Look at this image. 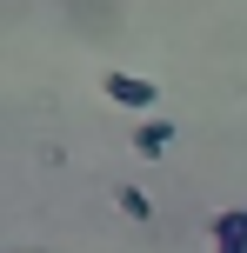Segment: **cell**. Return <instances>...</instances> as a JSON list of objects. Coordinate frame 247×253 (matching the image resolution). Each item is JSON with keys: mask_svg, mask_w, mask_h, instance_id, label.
<instances>
[{"mask_svg": "<svg viewBox=\"0 0 247 253\" xmlns=\"http://www.w3.org/2000/svg\"><path fill=\"white\" fill-rule=\"evenodd\" d=\"M120 213H127V220H147V213H154V200H147L141 187H120Z\"/></svg>", "mask_w": 247, "mask_h": 253, "instance_id": "277c9868", "label": "cell"}, {"mask_svg": "<svg viewBox=\"0 0 247 253\" xmlns=\"http://www.w3.org/2000/svg\"><path fill=\"white\" fill-rule=\"evenodd\" d=\"M100 93H107L114 107H127V114H147V107L160 100V87H154V80H141V74H107Z\"/></svg>", "mask_w": 247, "mask_h": 253, "instance_id": "6da1fadb", "label": "cell"}, {"mask_svg": "<svg viewBox=\"0 0 247 253\" xmlns=\"http://www.w3.org/2000/svg\"><path fill=\"white\" fill-rule=\"evenodd\" d=\"M221 253H247V247H221Z\"/></svg>", "mask_w": 247, "mask_h": 253, "instance_id": "5b68a950", "label": "cell"}, {"mask_svg": "<svg viewBox=\"0 0 247 253\" xmlns=\"http://www.w3.org/2000/svg\"><path fill=\"white\" fill-rule=\"evenodd\" d=\"M174 133H181L174 120H147L141 133H134V153H141V160H160V153L174 147Z\"/></svg>", "mask_w": 247, "mask_h": 253, "instance_id": "7a4b0ae2", "label": "cell"}, {"mask_svg": "<svg viewBox=\"0 0 247 253\" xmlns=\"http://www.w3.org/2000/svg\"><path fill=\"white\" fill-rule=\"evenodd\" d=\"M214 247H247V207L214 213Z\"/></svg>", "mask_w": 247, "mask_h": 253, "instance_id": "3957f363", "label": "cell"}]
</instances>
